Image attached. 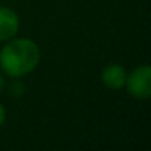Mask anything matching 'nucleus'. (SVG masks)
Instances as JSON below:
<instances>
[{
  "instance_id": "3",
  "label": "nucleus",
  "mask_w": 151,
  "mask_h": 151,
  "mask_svg": "<svg viewBox=\"0 0 151 151\" xmlns=\"http://www.w3.org/2000/svg\"><path fill=\"white\" fill-rule=\"evenodd\" d=\"M18 31H19L18 14L8 6H0V42H6L15 37Z\"/></svg>"
},
{
  "instance_id": "1",
  "label": "nucleus",
  "mask_w": 151,
  "mask_h": 151,
  "mask_svg": "<svg viewBox=\"0 0 151 151\" xmlns=\"http://www.w3.org/2000/svg\"><path fill=\"white\" fill-rule=\"evenodd\" d=\"M40 62V49L28 37H12L0 49V68L12 79L30 74Z\"/></svg>"
},
{
  "instance_id": "4",
  "label": "nucleus",
  "mask_w": 151,
  "mask_h": 151,
  "mask_svg": "<svg viewBox=\"0 0 151 151\" xmlns=\"http://www.w3.org/2000/svg\"><path fill=\"white\" fill-rule=\"evenodd\" d=\"M127 71L120 64H108L101 71V82L105 88L111 91H119L124 88Z\"/></svg>"
},
{
  "instance_id": "5",
  "label": "nucleus",
  "mask_w": 151,
  "mask_h": 151,
  "mask_svg": "<svg viewBox=\"0 0 151 151\" xmlns=\"http://www.w3.org/2000/svg\"><path fill=\"white\" fill-rule=\"evenodd\" d=\"M5 120H6V110H5L3 104L0 102V127H2V124L5 123Z\"/></svg>"
},
{
  "instance_id": "2",
  "label": "nucleus",
  "mask_w": 151,
  "mask_h": 151,
  "mask_svg": "<svg viewBox=\"0 0 151 151\" xmlns=\"http://www.w3.org/2000/svg\"><path fill=\"white\" fill-rule=\"evenodd\" d=\"M124 88L130 96L136 99H148L151 96V67L142 64L129 71Z\"/></svg>"
},
{
  "instance_id": "6",
  "label": "nucleus",
  "mask_w": 151,
  "mask_h": 151,
  "mask_svg": "<svg viewBox=\"0 0 151 151\" xmlns=\"http://www.w3.org/2000/svg\"><path fill=\"white\" fill-rule=\"evenodd\" d=\"M5 86H6V80H5V76H3L2 73H0V93L3 92Z\"/></svg>"
}]
</instances>
